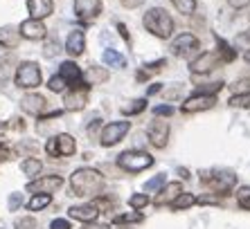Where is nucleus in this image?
<instances>
[{
	"instance_id": "7c9ffc66",
	"label": "nucleus",
	"mask_w": 250,
	"mask_h": 229,
	"mask_svg": "<svg viewBox=\"0 0 250 229\" xmlns=\"http://www.w3.org/2000/svg\"><path fill=\"white\" fill-rule=\"evenodd\" d=\"M117 225H128V223H142V213L133 211V213H124V216H117L115 218Z\"/></svg>"
},
{
	"instance_id": "c85d7f7f",
	"label": "nucleus",
	"mask_w": 250,
	"mask_h": 229,
	"mask_svg": "<svg viewBox=\"0 0 250 229\" xmlns=\"http://www.w3.org/2000/svg\"><path fill=\"white\" fill-rule=\"evenodd\" d=\"M230 106L232 108H250V92H244V95H234L232 99H230Z\"/></svg>"
},
{
	"instance_id": "c9c22d12",
	"label": "nucleus",
	"mask_w": 250,
	"mask_h": 229,
	"mask_svg": "<svg viewBox=\"0 0 250 229\" xmlns=\"http://www.w3.org/2000/svg\"><path fill=\"white\" fill-rule=\"evenodd\" d=\"M163 182H165V175H156V178H151L145 184V189L146 191H158L160 187H163Z\"/></svg>"
},
{
	"instance_id": "4468645a",
	"label": "nucleus",
	"mask_w": 250,
	"mask_h": 229,
	"mask_svg": "<svg viewBox=\"0 0 250 229\" xmlns=\"http://www.w3.org/2000/svg\"><path fill=\"white\" fill-rule=\"evenodd\" d=\"M21 106H23V110L29 114H45V110H47V101L41 95H25Z\"/></svg>"
},
{
	"instance_id": "6ab92c4d",
	"label": "nucleus",
	"mask_w": 250,
	"mask_h": 229,
	"mask_svg": "<svg viewBox=\"0 0 250 229\" xmlns=\"http://www.w3.org/2000/svg\"><path fill=\"white\" fill-rule=\"evenodd\" d=\"M27 9L29 16L41 20V18H47L52 14V2L50 0H27Z\"/></svg>"
},
{
	"instance_id": "9b49d317",
	"label": "nucleus",
	"mask_w": 250,
	"mask_h": 229,
	"mask_svg": "<svg viewBox=\"0 0 250 229\" xmlns=\"http://www.w3.org/2000/svg\"><path fill=\"white\" fill-rule=\"evenodd\" d=\"M214 103L216 101L212 95H194V97H189L183 103V110L185 113H201V110H209Z\"/></svg>"
},
{
	"instance_id": "4be33fe9",
	"label": "nucleus",
	"mask_w": 250,
	"mask_h": 229,
	"mask_svg": "<svg viewBox=\"0 0 250 229\" xmlns=\"http://www.w3.org/2000/svg\"><path fill=\"white\" fill-rule=\"evenodd\" d=\"M21 43V32L14 27H0V45L2 47H18Z\"/></svg>"
},
{
	"instance_id": "2f4dec72",
	"label": "nucleus",
	"mask_w": 250,
	"mask_h": 229,
	"mask_svg": "<svg viewBox=\"0 0 250 229\" xmlns=\"http://www.w3.org/2000/svg\"><path fill=\"white\" fill-rule=\"evenodd\" d=\"M237 200H239V205L244 207V209H248L250 211V187H241V189L237 191Z\"/></svg>"
},
{
	"instance_id": "5701e85b",
	"label": "nucleus",
	"mask_w": 250,
	"mask_h": 229,
	"mask_svg": "<svg viewBox=\"0 0 250 229\" xmlns=\"http://www.w3.org/2000/svg\"><path fill=\"white\" fill-rule=\"evenodd\" d=\"M50 193H36L34 198H29V202H27V209L29 211H39V209H43V207H47L50 205Z\"/></svg>"
},
{
	"instance_id": "2eb2a0df",
	"label": "nucleus",
	"mask_w": 250,
	"mask_h": 229,
	"mask_svg": "<svg viewBox=\"0 0 250 229\" xmlns=\"http://www.w3.org/2000/svg\"><path fill=\"white\" fill-rule=\"evenodd\" d=\"M61 76H63L65 86H72V88H79L83 81V72L82 68H77L72 61H68V63H61Z\"/></svg>"
},
{
	"instance_id": "f257e3e1",
	"label": "nucleus",
	"mask_w": 250,
	"mask_h": 229,
	"mask_svg": "<svg viewBox=\"0 0 250 229\" xmlns=\"http://www.w3.org/2000/svg\"><path fill=\"white\" fill-rule=\"evenodd\" d=\"M70 187H72L75 195H79V198H95V195L102 193L104 180H102L99 171H95V169H79V171L72 173Z\"/></svg>"
},
{
	"instance_id": "7ed1b4c3",
	"label": "nucleus",
	"mask_w": 250,
	"mask_h": 229,
	"mask_svg": "<svg viewBox=\"0 0 250 229\" xmlns=\"http://www.w3.org/2000/svg\"><path fill=\"white\" fill-rule=\"evenodd\" d=\"M151 164H153V157L149 153H145V151H124L122 155H117V166L128 173L145 171Z\"/></svg>"
},
{
	"instance_id": "8fccbe9b",
	"label": "nucleus",
	"mask_w": 250,
	"mask_h": 229,
	"mask_svg": "<svg viewBox=\"0 0 250 229\" xmlns=\"http://www.w3.org/2000/svg\"><path fill=\"white\" fill-rule=\"evenodd\" d=\"M244 58H246V61H248V63H250V50H248V52H246V54H244Z\"/></svg>"
},
{
	"instance_id": "412c9836",
	"label": "nucleus",
	"mask_w": 250,
	"mask_h": 229,
	"mask_svg": "<svg viewBox=\"0 0 250 229\" xmlns=\"http://www.w3.org/2000/svg\"><path fill=\"white\" fill-rule=\"evenodd\" d=\"M86 101H88V95L83 90H77V88L63 97V106L68 110H82L86 106Z\"/></svg>"
},
{
	"instance_id": "79ce46f5",
	"label": "nucleus",
	"mask_w": 250,
	"mask_h": 229,
	"mask_svg": "<svg viewBox=\"0 0 250 229\" xmlns=\"http://www.w3.org/2000/svg\"><path fill=\"white\" fill-rule=\"evenodd\" d=\"M228 5L234 7V9H241V7L250 5V0H228Z\"/></svg>"
},
{
	"instance_id": "aec40b11",
	"label": "nucleus",
	"mask_w": 250,
	"mask_h": 229,
	"mask_svg": "<svg viewBox=\"0 0 250 229\" xmlns=\"http://www.w3.org/2000/svg\"><path fill=\"white\" fill-rule=\"evenodd\" d=\"M181 191H183L181 184H178V182H171V184H167V187H165V189L156 195V200H153V202H156L158 207H163V205H171V202L176 200V195L181 193Z\"/></svg>"
},
{
	"instance_id": "09e8293b",
	"label": "nucleus",
	"mask_w": 250,
	"mask_h": 229,
	"mask_svg": "<svg viewBox=\"0 0 250 229\" xmlns=\"http://www.w3.org/2000/svg\"><path fill=\"white\" fill-rule=\"evenodd\" d=\"M178 173H181V175H183V178H189V173H187V169H178Z\"/></svg>"
},
{
	"instance_id": "393cba45",
	"label": "nucleus",
	"mask_w": 250,
	"mask_h": 229,
	"mask_svg": "<svg viewBox=\"0 0 250 229\" xmlns=\"http://www.w3.org/2000/svg\"><path fill=\"white\" fill-rule=\"evenodd\" d=\"M194 202H196V198H194L192 193H183V191H181V193L176 195V200L171 202V207H174L176 211H181V209H187V207H192Z\"/></svg>"
},
{
	"instance_id": "cd10ccee",
	"label": "nucleus",
	"mask_w": 250,
	"mask_h": 229,
	"mask_svg": "<svg viewBox=\"0 0 250 229\" xmlns=\"http://www.w3.org/2000/svg\"><path fill=\"white\" fill-rule=\"evenodd\" d=\"M145 108H146L145 99H135V101H128L126 106H122V113L124 114H135V113H142Z\"/></svg>"
},
{
	"instance_id": "dca6fc26",
	"label": "nucleus",
	"mask_w": 250,
	"mask_h": 229,
	"mask_svg": "<svg viewBox=\"0 0 250 229\" xmlns=\"http://www.w3.org/2000/svg\"><path fill=\"white\" fill-rule=\"evenodd\" d=\"M198 47V40L194 38L192 34H178L171 43V52H174L176 57H185L189 50H196Z\"/></svg>"
},
{
	"instance_id": "bb28decb",
	"label": "nucleus",
	"mask_w": 250,
	"mask_h": 229,
	"mask_svg": "<svg viewBox=\"0 0 250 229\" xmlns=\"http://www.w3.org/2000/svg\"><path fill=\"white\" fill-rule=\"evenodd\" d=\"M21 169H23L27 175H39L41 169H43V164L39 160H34V157H29V160H25L23 164H21Z\"/></svg>"
},
{
	"instance_id": "6e6552de",
	"label": "nucleus",
	"mask_w": 250,
	"mask_h": 229,
	"mask_svg": "<svg viewBox=\"0 0 250 229\" xmlns=\"http://www.w3.org/2000/svg\"><path fill=\"white\" fill-rule=\"evenodd\" d=\"M219 63H223L221 52H205V54H201L198 58H194L189 68H192V72H196V75H203V72L214 70Z\"/></svg>"
},
{
	"instance_id": "20e7f679",
	"label": "nucleus",
	"mask_w": 250,
	"mask_h": 229,
	"mask_svg": "<svg viewBox=\"0 0 250 229\" xmlns=\"http://www.w3.org/2000/svg\"><path fill=\"white\" fill-rule=\"evenodd\" d=\"M41 83V70L34 61H25L16 70V86L18 88H36Z\"/></svg>"
},
{
	"instance_id": "e433bc0d",
	"label": "nucleus",
	"mask_w": 250,
	"mask_h": 229,
	"mask_svg": "<svg viewBox=\"0 0 250 229\" xmlns=\"http://www.w3.org/2000/svg\"><path fill=\"white\" fill-rule=\"evenodd\" d=\"M16 229H36V220L34 218H18L16 220Z\"/></svg>"
},
{
	"instance_id": "37998d69",
	"label": "nucleus",
	"mask_w": 250,
	"mask_h": 229,
	"mask_svg": "<svg viewBox=\"0 0 250 229\" xmlns=\"http://www.w3.org/2000/svg\"><path fill=\"white\" fill-rule=\"evenodd\" d=\"M142 2H145V0H122V5L128 7V9H135V7H140Z\"/></svg>"
},
{
	"instance_id": "f3484780",
	"label": "nucleus",
	"mask_w": 250,
	"mask_h": 229,
	"mask_svg": "<svg viewBox=\"0 0 250 229\" xmlns=\"http://www.w3.org/2000/svg\"><path fill=\"white\" fill-rule=\"evenodd\" d=\"M97 207L95 205H77V207H70V218L75 220H82V223H93L97 218Z\"/></svg>"
},
{
	"instance_id": "423d86ee",
	"label": "nucleus",
	"mask_w": 250,
	"mask_h": 229,
	"mask_svg": "<svg viewBox=\"0 0 250 229\" xmlns=\"http://www.w3.org/2000/svg\"><path fill=\"white\" fill-rule=\"evenodd\" d=\"M203 182L209 184V189H214L216 193H228V191L234 187V182H237V175L230 171H214L208 175H203Z\"/></svg>"
},
{
	"instance_id": "de8ad7c7",
	"label": "nucleus",
	"mask_w": 250,
	"mask_h": 229,
	"mask_svg": "<svg viewBox=\"0 0 250 229\" xmlns=\"http://www.w3.org/2000/svg\"><path fill=\"white\" fill-rule=\"evenodd\" d=\"M9 157V151L7 149H0V160H7Z\"/></svg>"
},
{
	"instance_id": "72a5a7b5",
	"label": "nucleus",
	"mask_w": 250,
	"mask_h": 229,
	"mask_svg": "<svg viewBox=\"0 0 250 229\" xmlns=\"http://www.w3.org/2000/svg\"><path fill=\"white\" fill-rule=\"evenodd\" d=\"M47 86H50V90H52V92H61L65 88V81H63V76L59 75V76H52Z\"/></svg>"
},
{
	"instance_id": "473e14b6",
	"label": "nucleus",
	"mask_w": 250,
	"mask_h": 229,
	"mask_svg": "<svg viewBox=\"0 0 250 229\" xmlns=\"http://www.w3.org/2000/svg\"><path fill=\"white\" fill-rule=\"evenodd\" d=\"M223 88L221 81H216V83H208V86H201L198 88V95H214V92H219Z\"/></svg>"
},
{
	"instance_id": "a211bd4d",
	"label": "nucleus",
	"mask_w": 250,
	"mask_h": 229,
	"mask_svg": "<svg viewBox=\"0 0 250 229\" xmlns=\"http://www.w3.org/2000/svg\"><path fill=\"white\" fill-rule=\"evenodd\" d=\"M83 47H86V38H83V32H79V29H72L68 34V38H65V50L72 54V57H79L83 52Z\"/></svg>"
},
{
	"instance_id": "1a4fd4ad",
	"label": "nucleus",
	"mask_w": 250,
	"mask_h": 229,
	"mask_svg": "<svg viewBox=\"0 0 250 229\" xmlns=\"http://www.w3.org/2000/svg\"><path fill=\"white\" fill-rule=\"evenodd\" d=\"M149 139L156 149H165L169 142V124L167 121H153L149 126Z\"/></svg>"
},
{
	"instance_id": "a18cd8bd",
	"label": "nucleus",
	"mask_w": 250,
	"mask_h": 229,
	"mask_svg": "<svg viewBox=\"0 0 250 229\" xmlns=\"http://www.w3.org/2000/svg\"><path fill=\"white\" fill-rule=\"evenodd\" d=\"M163 65H165V61H158V63H146V68L149 70H163Z\"/></svg>"
},
{
	"instance_id": "f8f14e48",
	"label": "nucleus",
	"mask_w": 250,
	"mask_h": 229,
	"mask_svg": "<svg viewBox=\"0 0 250 229\" xmlns=\"http://www.w3.org/2000/svg\"><path fill=\"white\" fill-rule=\"evenodd\" d=\"M102 12V0H75V14L79 18L93 20Z\"/></svg>"
},
{
	"instance_id": "f03ea898",
	"label": "nucleus",
	"mask_w": 250,
	"mask_h": 229,
	"mask_svg": "<svg viewBox=\"0 0 250 229\" xmlns=\"http://www.w3.org/2000/svg\"><path fill=\"white\" fill-rule=\"evenodd\" d=\"M145 27L151 34H156L158 38H169L171 32H174V20L163 7H153L145 14Z\"/></svg>"
},
{
	"instance_id": "b1692460",
	"label": "nucleus",
	"mask_w": 250,
	"mask_h": 229,
	"mask_svg": "<svg viewBox=\"0 0 250 229\" xmlns=\"http://www.w3.org/2000/svg\"><path fill=\"white\" fill-rule=\"evenodd\" d=\"M104 63L111 65V68H124L126 65V58L122 54H117L115 50H106L104 52Z\"/></svg>"
},
{
	"instance_id": "49530a36",
	"label": "nucleus",
	"mask_w": 250,
	"mask_h": 229,
	"mask_svg": "<svg viewBox=\"0 0 250 229\" xmlns=\"http://www.w3.org/2000/svg\"><path fill=\"white\" fill-rule=\"evenodd\" d=\"M163 88H160V83H156V86H151L149 88V95H156V92H160Z\"/></svg>"
},
{
	"instance_id": "ddd939ff",
	"label": "nucleus",
	"mask_w": 250,
	"mask_h": 229,
	"mask_svg": "<svg viewBox=\"0 0 250 229\" xmlns=\"http://www.w3.org/2000/svg\"><path fill=\"white\" fill-rule=\"evenodd\" d=\"M21 36L23 38H29V40H39L45 36V27H43L41 20H36V18H29V20H23L21 23Z\"/></svg>"
},
{
	"instance_id": "0eeeda50",
	"label": "nucleus",
	"mask_w": 250,
	"mask_h": 229,
	"mask_svg": "<svg viewBox=\"0 0 250 229\" xmlns=\"http://www.w3.org/2000/svg\"><path fill=\"white\" fill-rule=\"evenodd\" d=\"M126 133H128V121H111V124H106V126L102 128L99 142H102V146H113V144L120 142Z\"/></svg>"
},
{
	"instance_id": "a19ab883",
	"label": "nucleus",
	"mask_w": 250,
	"mask_h": 229,
	"mask_svg": "<svg viewBox=\"0 0 250 229\" xmlns=\"http://www.w3.org/2000/svg\"><path fill=\"white\" fill-rule=\"evenodd\" d=\"M21 202H23V195H21V193H12V198H9V209H12V211H16L18 207H21Z\"/></svg>"
},
{
	"instance_id": "f704fd0d",
	"label": "nucleus",
	"mask_w": 250,
	"mask_h": 229,
	"mask_svg": "<svg viewBox=\"0 0 250 229\" xmlns=\"http://www.w3.org/2000/svg\"><path fill=\"white\" fill-rule=\"evenodd\" d=\"M128 202H131V207H133V209H138V211H140V209L149 202V198H146V195H142V193H138V195H131V200H128Z\"/></svg>"
},
{
	"instance_id": "a878e982",
	"label": "nucleus",
	"mask_w": 250,
	"mask_h": 229,
	"mask_svg": "<svg viewBox=\"0 0 250 229\" xmlns=\"http://www.w3.org/2000/svg\"><path fill=\"white\" fill-rule=\"evenodd\" d=\"M83 79H88L90 83H102V81L108 79V72L102 70V68H90L86 75H83Z\"/></svg>"
},
{
	"instance_id": "58836bf2",
	"label": "nucleus",
	"mask_w": 250,
	"mask_h": 229,
	"mask_svg": "<svg viewBox=\"0 0 250 229\" xmlns=\"http://www.w3.org/2000/svg\"><path fill=\"white\" fill-rule=\"evenodd\" d=\"M43 54H45V57H57V54H59V45H57V40H50V45H45Z\"/></svg>"
},
{
	"instance_id": "4c0bfd02",
	"label": "nucleus",
	"mask_w": 250,
	"mask_h": 229,
	"mask_svg": "<svg viewBox=\"0 0 250 229\" xmlns=\"http://www.w3.org/2000/svg\"><path fill=\"white\" fill-rule=\"evenodd\" d=\"M153 114H158V117H169V114H174V106H156Z\"/></svg>"
},
{
	"instance_id": "ea45409f",
	"label": "nucleus",
	"mask_w": 250,
	"mask_h": 229,
	"mask_svg": "<svg viewBox=\"0 0 250 229\" xmlns=\"http://www.w3.org/2000/svg\"><path fill=\"white\" fill-rule=\"evenodd\" d=\"M50 229H72V227H70V223L65 220V218H57V220H52Z\"/></svg>"
},
{
	"instance_id": "39448f33",
	"label": "nucleus",
	"mask_w": 250,
	"mask_h": 229,
	"mask_svg": "<svg viewBox=\"0 0 250 229\" xmlns=\"http://www.w3.org/2000/svg\"><path fill=\"white\" fill-rule=\"evenodd\" d=\"M45 151H47V155H52V157L72 155V153H75V139H72V135H65V133H61V135H57V137L47 139Z\"/></svg>"
},
{
	"instance_id": "c756f323",
	"label": "nucleus",
	"mask_w": 250,
	"mask_h": 229,
	"mask_svg": "<svg viewBox=\"0 0 250 229\" xmlns=\"http://www.w3.org/2000/svg\"><path fill=\"white\" fill-rule=\"evenodd\" d=\"M176 5V9L181 14H192L194 12V7H196V0H171Z\"/></svg>"
},
{
	"instance_id": "c03bdc74",
	"label": "nucleus",
	"mask_w": 250,
	"mask_h": 229,
	"mask_svg": "<svg viewBox=\"0 0 250 229\" xmlns=\"http://www.w3.org/2000/svg\"><path fill=\"white\" fill-rule=\"evenodd\" d=\"M117 29H120V34H122L124 38H126V40H131V36H128V32H126V25H122V23H120V25H117Z\"/></svg>"
},
{
	"instance_id": "9d476101",
	"label": "nucleus",
	"mask_w": 250,
	"mask_h": 229,
	"mask_svg": "<svg viewBox=\"0 0 250 229\" xmlns=\"http://www.w3.org/2000/svg\"><path fill=\"white\" fill-rule=\"evenodd\" d=\"M61 184H63L61 178L50 175V178H39V180H34V182H29L27 191H32V193H52V191H57Z\"/></svg>"
}]
</instances>
